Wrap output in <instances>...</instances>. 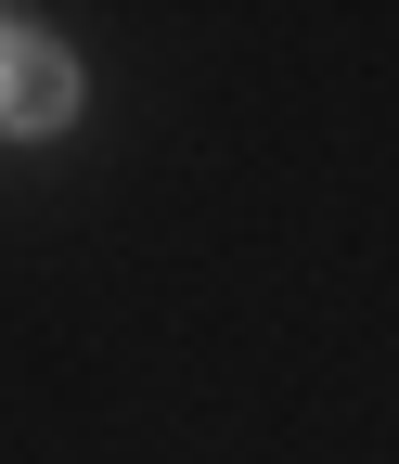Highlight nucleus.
Returning <instances> with one entry per match:
<instances>
[{
  "label": "nucleus",
  "mask_w": 399,
  "mask_h": 464,
  "mask_svg": "<svg viewBox=\"0 0 399 464\" xmlns=\"http://www.w3.org/2000/svg\"><path fill=\"white\" fill-rule=\"evenodd\" d=\"M65 116H78V65L39 26H0V130L39 142V130H65Z\"/></svg>",
  "instance_id": "obj_1"
}]
</instances>
